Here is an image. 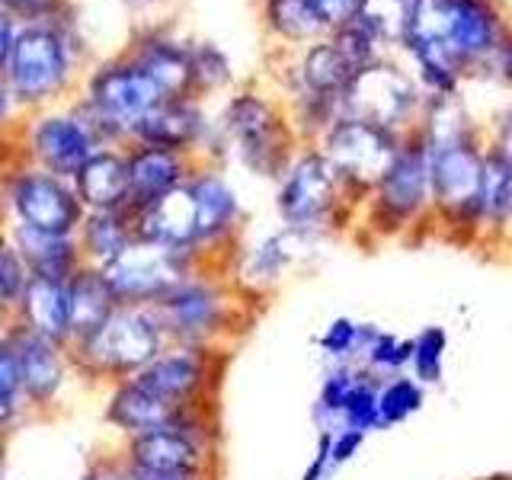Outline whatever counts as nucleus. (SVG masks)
I'll use <instances>...</instances> for the list:
<instances>
[{
    "mask_svg": "<svg viewBox=\"0 0 512 480\" xmlns=\"http://www.w3.org/2000/svg\"><path fill=\"white\" fill-rule=\"evenodd\" d=\"M84 212H128L132 189H128L125 157L116 151H96L71 180Z\"/></svg>",
    "mask_w": 512,
    "mask_h": 480,
    "instance_id": "nucleus-19",
    "label": "nucleus"
},
{
    "mask_svg": "<svg viewBox=\"0 0 512 480\" xmlns=\"http://www.w3.org/2000/svg\"><path fill=\"white\" fill-rule=\"evenodd\" d=\"M132 135L144 148H164V151H186L189 144H196L202 135V116L196 106L183 100H164L144 116Z\"/></svg>",
    "mask_w": 512,
    "mask_h": 480,
    "instance_id": "nucleus-23",
    "label": "nucleus"
},
{
    "mask_svg": "<svg viewBox=\"0 0 512 480\" xmlns=\"http://www.w3.org/2000/svg\"><path fill=\"white\" fill-rule=\"evenodd\" d=\"M362 68L352 61L340 45H317L304 58V80L317 93H343L349 87V80L356 77Z\"/></svg>",
    "mask_w": 512,
    "mask_h": 480,
    "instance_id": "nucleus-30",
    "label": "nucleus"
},
{
    "mask_svg": "<svg viewBox=\"0 0 512 480\" xmlns=\"http://www.w3.org/2000/svg\"><path fill=\"white\" fill-rule=\"evenodd\" d=\"M10 324L68 346V282L29 276L10 314Z\"/></svg>",
    "mask_w": 512,
    "mask_h": 480,
    "instance_id": "nucleus-18",
    "label": "nucleus"
},
{
    "mask_svg": "<svg viewBox=\"0 0 512 480\" xmlns=\"http://www.w3.org/2000/svg\"><path fill=\"white\" fill-rule=\"evenodd\" d=\"M314 16L320 20V26H352L359 20V10H362V0H308Z\"/></svg>",
    "mask_w": 512,
    "mask_h": 480,
    "instance_id": "nucleus-37",
    "label": "nucleus"
},
{
    "mask_svg": "<svg viewBox=\"0 0 512 480\" xmlns=\"http://www.w3.org/2000/svg\"><path fill=\"white\" fill-rule=\"evenodd\" d=\"M416 404H420V391H416L407 378H397L384 391H378V420L397 423V420H404L407 413H413Z\"/></svg>",
    "mask_w": 512,
    "mask_h": 480,
    "instance_id": "nucleus-36",
    "label": "nucleus"
},
{
    "mask_svg": "<svg viewBox=\"0 0 512 480\" xmlns=\"http://www.w3.org/2000/svg\"><path fill=\"white\" fill-rule=\"evenodd\" d=\"M218 352L221 349L167 343L141 372L132 375V381L154 397L170 400V404L202 407L208 388L215 384V368L221 362Z\"/></svg>",
    "mask_w": 512,
    "mask_h": 480,
    "instance_id": "nucleus-6",
    "label": "nucleus"
},
{
    "mask_svg": "<svg viewBox=\"0 0 512 480\" xmlns=\"http://www.w3.org/2000/svg\"><path fill=\"white\" fill-rule=\"evenodd\" d=\"M336 170L324 154H308L288 170L282 192H279V212L292 228H308L327 212L336 199Z\"/></svg>",
    "mask_w": 512,
    "mask_h": 480,
    "instance_id": "nucleus-17",
    "label": "nucleus"
},
{
    "mask_svg": "<svg viewBox=\"0 0 512 480\" xmlns=\"http://www.w3.org/2000/svg\"><path fill=\"white\" fill-rule=\"evenodd\" d=\"M4 439H7V432H0V461H4Z\"/></svg>",
    "mask_w": 512,
    "mask_h": 480,
    "instance_id": "nucleus-49",
    "label": "nucleus"
},
{
    "mask_svg": "<svg viewBox=\"0 0 512 480\" xmlns=\"http://www.w3.org/2000/svg\"><path fill=\"white\" fill-rule=\"evenodd\" d=\"M429 180L442 205H471L480 189V160L461 144L436 148L429 164Z\"/></svg>",
    "mask_w": 512,
    "mask_h": 480,
    "instance_id": "nucleus-25",
    "label": "nucleus"
},
{
    "mask_svg": "<svg viewBox=\"0 0 512 480\" xmlns=\"http://www.w3.org/2000/svg\"><path fill=\"white\" fill-rule=\"evenodd\" d=\"M116 308L119 298L112 295L103 272L96 266H80L68 279V346L93 336Z\"/></svg>",
    "mask_w": 512,
    "mask_h": 480,
    "instance_id": "nucleus-20",
    "label": "nucleus"
},
{
    "mask_svg": "<svg viewBox=\"0 0 512 480\" xmlns=\"http://www.w3.org/2000/svg\"><path fill=\"white\" fill-rule=\"evenodd\" d=\"M477 199L484 212L503 218L512 212V160L509 157H490L480 164V189Z\"/></svg>",
    "mask_w": 512,
    "mask_h": 480,
    "instance_id": "nucleus-31",
    "label": "nucleus"
},
{
    "mask_svg": "<svg viewBox=\"0 0 512 480\" xmlns=\"http://www.w3.org/2000/svg\"><path fill=\"white\" fill-rule=\"evenodd\" d=\"M340 413H343V420H346V429H359V432H365V429L378 426V423H381V420H378V391H375L368 381L359 378V381H356V388H352L349 397L343 400Z\"/></svg>",
    "mask_w": 512,
    "mask_h": 480,
    "instance_id": "nucleus-34",
    "label": "nucleus"
},
{
    "mask_svg": "<svg viewBox=\"0 0 512 480\" xmlns=\"http://www.w3.org/2000/svg\"><path fill=\"white\" fill-rule=\"evenodd\" d=\"M29 148H32V157H36L39 170L61 176V180H74V173L100 151L96 148L93 128L74 116L39 119L32 125Z\"/></svg>",
    "mask_w": 512,
    "mask_h": 480,
    "instance_id": "nucleus-15",
    "label": "nucleus"
},
{
    "mask_svg": "<svg viewBox=\"0 0 512 480\" xmlns=\"http://www.w3.org/2000/svg\"><path fill=\"white\" fill-rule=\"evenodd\" d=\"M7 336H10L13 359H16V375H20L26 410H45L58 404V397L68 388V375L74 368L68 346L52 343L36 333H26L13 324Z\"/></svg>",
    "mask_w": 512,
    "mask_h": 480,
    "instance_id": "nucleus-9",
    "label": "nucleus"
},
{
    "mask_svg": "<svg viewBox=\"0 0 512 480\" xmlns=\"http://www.w3.org/2000/svg\"><path fill=\"white\" fill-rule=\"evenodd\" d=\"M84 480H138V477L122 461V455H100V458L90 461Z\"/></svg>",
    "mask_w": 512,
    "mask_h": 480,
    "instance_id": "nucleus-41",
    "label": "nucleus"
},
{
    "mask_svg": "<svg viewBox=\"0 0 512 480\" xmlns=\"http://www.w3.org/2000/svg\"><path fill=\"white\" fill-rule=\"evenodd\" d=\"M125 167H128V189H132V208L189 180V164L180 151L144 148L141 144L138 151L125 157Z\"/></svg>",
    "mask_w": 512,
    "mask_h": 480,
    "instance_id": "nucleus-24",
    "label": "nucleus"
},
{
    "mask_svg": "<svg viewBox=\"0 0 512 480\" xmlns=\"http://www.w3.org/2000/svg\"><path fill=\"white\" fill-rule=\"evenodd\" d=\"M356 381H359V375L356 372H333L327 381H324V394H320V404H324V410H330V413H340V407H343V400L349 397V391L356 388Z\"/></svg>",
    "mask_w": 512,
    "mask_h": 480,
    "instance_id": "nucleus-40",
    "label": "nucleus"
},
{
    "mask_svg": "<svg viewBox=\"0 0 512 480\" xmlns=\"http://www.w3.org/2000/svg\"><path fill=\"white\" fill-rule=\"evenodd\" d=\"M103 416L125 439L144 436V432H157V429H176V426L205 429L199 407H180V404H170V400H160L151 391L138 388L132 378L112 384Z\"/></svg>",
    "mask_w": 512,
    "mask_h": 480,
    "instance_id": "nucleus-11",
    "label": "nucleus"
},
{
    "mask_svg": "<svg viewBox=\"0 0 512 480\" xmlns=\"http://www.w3.org/2000/svg\"><path fill=\"white\" fill-rule=\"evenodd\" d=\"M362 436L365 432H359V429H346L340 436H333L330 439V464H343L346 458H352V452L362 445Z\"/></svg>",
    "mask_w": 512,
    "mask_h": 480,
    "instance_id": "nucleus-42",
    "label": "nucleus"
},
{
    "mask_svg": "<svg viewBox=\"0 0 512 480\" xmlns=\"http://www.w3.org/2000/svg\"><path fill=\"white\" fill-rule=\"evenodd\" d=\"M224 128L237 141L244 160L260 173L279 170L285 157V132L282 122L276 119L263 100L256 96H237V100L224 112Z\"/></svg>",
    "mask_w": 512,
    "mask_h": 480,
    "instance_id": "nucleus-13",
    "label": "nucleus"
},
{
    "mask_svg": "<svg viewBox=\"0 0 512 480\" xmlns=\"http://www.w3.org/2000/svg\"><path fill=\"white\" fill-rule=\"evenodd\" d=\"M343 103L352 122H365L388 132L410 109L413 90L394 68H362L343 90Z\"/></svg>",
    "mask_w": 512,
    "mask_h": 480,
    "instance_id": "nucleus-14",
    "label": "nucleus"
},
{
    "mask_svg": "<svg viewBox=\"0 0 512 480\" xmlns=\"http://www.w3.org/2000/svg\"><path fill=\"white\" fill-rule=\"evenodd\" d=\"M359 343H362V330L352 324V320H336L324 333V340H320V346H324L330 356H346V352H352Z\"/></svg>",
    "mask_w": 512,
    "mask_h": 480,
    "instance_id": "nucleus-39",
    "label": "nucleus"
},
{
    "mask_svg": "<svg viewBox=\"0 0 512 480\" xmlns=\"http://www.w3.org/2000/svg\"><path fill=\"white\" fill-rule=\"evenodd\" d=\"M23 413H26V400L20 391V375H16L10 336L0 333V432H10Z\"/></svg>",
    "mask_w": 512,
    "mask_h": 480,
    "instance_id": "nucleus-32",
    "label": "nucleus"
},
{
    "mask_svg": "<svg viewBox=\"0 0 512 480\" xmlns=\"http://www.w3.org/2000/svg\"><path fill=\"white\" fill-rule=\"evenodd\" d=\"M7 330H10V311L0 308V333H7Z\"/></svg>",
    "mask_w": 512,
    "mask_h": 480,
    "instance_id": "nucleus-47",
    "label": "nucleus"
},
{
    "mask_svg": "<svg viewBox=\"0 0 512 480\" xmlns=\"http://www.w3.org/2000/svg\"><path fill=\"white\" fill-rule=\"evenodd\" d=\"M167 96L148 71L138 64H122V68H109L93 80L90 103L100 125H109L112 132H132V128L148 116L154 106L164 103Z\"/></svg>",
    "mask_w": 512,
    "mask_h": 480,
    "instance_id": "nucleus-10",
    "label": "nucleus"
},
{
    "mask_svg": "<svg viewBox=\"0 0 512 480\" xmlns=\"http://www.w3.org/2000/svg\"><path fill=\"white\" fill-rule=\"evenodd\" d=\"M324 157L330 160L336 176L356 183H381L397 160V148L384 128L346 119L330 132Z\"/></svg>",
    "mask_w": 512,
    "mask_h": 480,
    "instance_id": "nucleus-12",
    "label": "nucleus"
},
{
    "mask_svg": "<svg viewBox=\"0 0 512 480\" xmlns=\"http://www.w3.org/2000/svg\"><path fill=\"white\" fill-rule=\"evenodd\" d=\"M119 304H157L173 288H180L199 272V253L132 237L128 244L100 266Z\"/></svg>",
    "mask_w": 512,
    "mask_h": 480,
    "instance_id": "nucleus-4",
    "label": "nucleus"
},
{
    "mask_svg": "<svg viewBox=\"0 0 512 480\" xmlns=\"http://www.w3.org/2000/svg\"><path fill=\"white\" fill-rule=\"evenodd\" d=\"M269 20L288 39H308L324 29L308 0H269Z\"/></svg>",
    "mask_w": 512,
    "mask_h": 480,
    "instance_id": "nucleus-33",
    "label": "nucleus"
},
{
    "mask_svg": "<svg viewBox=\"0 0 512 480\" xmlns=\"http://www.w3.org/2000/svg\"><path fill=\"white\" fill-rule=\"evenodd\" d=\"M7 112H10V96H7V90L0 87V122L7 119Z\"/></svg>",
    "mask_w": 512,
    "mask_h": 480,
    "instance_id": "nucleus-46",
    "label": "nucleus"
},
{
    "mask_svg": "<svg viewBox=\"0 0 512 480\" xmlns=\"http://www.w3.org/2000/svg\"><path fill=\"white\" fill-rule=\"evenodd\" d=\"M164 346L167 333L148 304H119L100 330L68 352L80 375L116 384L141 372Z\"/></svg>",
    "mask_w": 512,
    "mask_h": 480,
    "instance_id": "nucleus-1",
    "label": "nucleus"
},
{
    "mask_svg": "<svg viewBox=\"0 0 512 480\" xmlns=\"http://www.w3.org/2000/svg\"><path fill=\"white\" fill-rule=\"evenodd\" d=\"M426 183H429V164L423 151H407L397 154L391 170L384 173L381 186V202L384 208H391L397 215L413 212L416 205L426 196Z\"/></svg>",
    "mask_w": 512,
    "mask_h": 480,
    "instance_id": "nucleus-27",
    "label": "nucleus"
},
{
    "mask_svg": "<svg viewBox=\"0 0 512 480\" xmlns=\"http://www.w3.org/2000/svg\"><path fill=\"white\" fill-rule=\"evenodd\" d=\"M0 480H4V477H0Z\"/></svg>",
    "mask_w": 512,
    "mask_h": 480,
    "instance_id": "nucleus-50",
    "label": "nucleus"
},
{
    "mask_svg": "<svg viewBox=\"0 0 512 480\" xmlns=\"http://www.w3.org/2000/svg\"><path fill=\"white\" fill-rule=\"evenodd\" d=\"M304 231H308V228H288V231H282L276 237L263 240V244L247 256V266H244L247 285L276 282L288 269V263L298 256V250L304 244Z\"/></svg>",
    "mask_w": 512,
    "mask_h": 480,
    "instance_id": "nucleus-29",
    "label": "nucleus"
},
{
    "mask_svg": "<svg viewBox=\"0 0 512 480\" xmlns=\"http://www.w3.org/2000/svg\"><path fill=\"white\" fill-rule=\"evenodd\" d=\"M490 29V13L477 0H416L407 39L426 71L448 74L455 61L484 52Z\"/></svg>",
    "mask_w": 512,
    "mask_h": 480,
    "instance_id": "nucleus-2",
    "label": "nucleus"
},
{
    "mask_svg": "<svg viewBox=\"0 0 512 480\" xmlns=\"http://www.w3.org/2000/svg\"><path fill=\"white\" fill-rule=\"evenodd\" d=\"M7 80L10 90L23 103H42L58 93L68 80V52L52 29L32 26L13 36L7 52Z\"/></svg>",
    "mask_w": 512,
    "mask_h": 480,
    "instance_id": "nucleus-8",
    "label": "nucleus"
},
{
    "mask_svg": "<svg viewBox=\"0 0 512 480\" xmlns=\"http://www.w3.org/2000/svg\"><path fill=\"white\" fill-rule=\"evenodd\" d=\"M7 202L16 224L55 237H74L87 215L74 186L39 167L13 176L7 186Z\"/></svg>",
    "mask_w": 512,
    "mask_h": 480,
    "instance_id": "nucleus-5",
    "label": "nucleus"
},
{
    "mask_svg": "<svg viewBox=\"0 0 512 480\" xmlns=\"http://www.w3.org/2000/svg\"><path fill=\"white\" fill-rule=\"evenodd\" d=\"M138 480H208V477H157V474H135Z\"/></svg>",
    "mask_w": 512,
    "mask_h": 480,
    "instance_id": "nucleus-45",
    "label": "nucleus"
},
{
    "mask_svg": "<svg viewBox=\"0 0 512 480\" xmlns=\"http://www.w3.org/2000/svg\"><path fill=\"white\" fill-rule=\"evenodd\" d=\"M135 237L128 212H87L74 234L84 266H106Z\"/></svg>",
    "mask_w": 512,
    "mask_h": 480,
    "instance_id": "nucleus-26",
    "label": "nucleus"
},
{
    "mask_svg": "<svg viewBox=\"0 0 512 480\" xmlns=\"http://www.w3.org/2000/svg\"><path fill=\"white\" fill-rule=\"evenodd\" d=\"M122 461L135 474L208 477V471H212V442H208V429H157L125 439Z\"/></svg>",
    "mask_w": 512,
    "mask_h": 480,
    "instance_id": "nucleus-7",
    "label": "nucleus"
},
{
    "mask_svg": "<svg viewBox=\"0 0 512 480\" xmlns=\"http://www.w3.org/2000/svg\"><path fill=\"white\" fill-rule=\"evenodd\" d=\"M506 148H509V160H512V122H509V132H506Z\"/></svg>",
    "mask_w": 512,
    "mask_h": 480,
    "instance_id": "nucleus-48",
    "label": "nucleus"
},
{
    "mask_svg": "<svg viewBox=\"0 0 512 480\" xmlns=\"http://www.w3.org/2000/svg\"><path fill=\"white\" fill-rule=\"evenodd\" d=\"M167 343L221 349L237 324V301L231 298V285L218 279H205L196 272L189 282L173 288L157 304H151Z\"/></svg>",
    "mask_w": 512,
    "mask_h": 480,
    "instance_id": "nucleus-3",
    "label": "nucleus"
},
{
    "mask_svg": "<svg viewBox=\"0 0 512 480\" xmlns=\"http://www.w3.org/2000/svg\"><path fill=\"white\" fill-rule=\"evenodd\" d=\"M26 279L29 276H26L20 256H16V250L10 244V237H0V308H7L13 314Z\"/></svg>",
    "mask_w": 512,
    "mask_h": 480,
    "instance_id": "nucleus-35",
    "label": "nucleus"
},
{
    "mask_svg": "<svg viewBox=\"0 0 512 480\" xmlns=\"http://www.w3.org/2000/svg\"><path fill=\"white\" fill-rule=\"evenodd\" d=\"M138 68L148 71V77L164 90L167 100H180V93H186L196 80V68L192 58H186L180 48H173L167 42H148L138 58Z\"/></svg>",
    "mask_w": 512,
    "mask_h": 480,
    "instance_id": "nucleus-28",
    "label": "nucleus"
},
{
    "mask_svg": "<svg viewBox=\"0 0 512 480\" xmlns=\"http://www.w3.org/2000/svg\"><path fill=\"white\" fill-rule=\"evenodd\" d=\"M128 215H132L135 237L199 253L196 202H192L189 183H180V186L160 192V196H154L148 202L128 208Z\"/></svg>",
    "mask_w": 512,
    "mask_h": 480,
    "instance_id": "nucleus-16",
    "label": "nucleus"
},
{
    "mask_svg": "<svg viewBox=\"0 0 512 480\" xmlns=\"http://www.w3.org/2000/svg\"><path fill=\"white\" fill-rule=\"evenodd\" d=\"M189 192L196 202V231H199V253L228 237L237 224V196L234 189L221 180L218 173H189Z\"/></svg>",
    "mask_w": 512,
    "mask_h": 480,
    "instance_id": "nucleus-22",
    "label": "nucleus"
},
{
    "mask_svg": "<svg viewBox=\"0 0 512 480\" xmlns=\"http://www.w3.org/2000/svg\"><path fill=\"white\" fill-rule=\"evenodd\" d=\"M10 42H13V26L7 20V13L0 10V64L7 61V52H10Z\"/></svg>",
    "mask_w": 512,
    "mask_h": 480,
    "instance_id": "nucleus-44",
    "label": "nucleus"
},
{
    "mask_svg": "<svg viewBox=\"0 0 512 480\" xmlns=\"http://www.w3.org/2000/svg\"><path fill=\"white\" fill-rule=\"evenodd\" d=\"M0 7L16 16H42L52 7V0H0Z\"/></svg>",
    "mask_w": 512,
    "mask_h": 480,
    "instance_id": "nucleus-43",
    "label": "nucleus"
},
{
    "mask_svg": "<svg viewBox=\"0 0 512 480\" xmlns=\"http://www.w3.org/2000/svg\"><path fill=\"white\" fill-rule=\"evenodd\" d=\"M439 349H442V333L439 330H429V333H423L420 343H413V362H416V372H420V378L432 381L439 375Z\"/></svg>",
    "mask_w": 512,
    "mask_h": 480,
    "instance_id": "nucleus-38",
    "label": "nucleus"
},
{
    "mask_svg": "<svg viewBox=\"0 0 512 480\" xmlns=\"http://www.w3.org/2000/svg\"><path fill=\"white\" fill-rule=\"evenodd\" d=\"M10 244H13L16 256H20L26 276L68 282L74 272L84 266L74 237H55V234L23 228V224H13Z\"/></svg>",
    "mask_w": 512,
    "mask_h": 480,
    "instance_id": "nucleus-21",
    "label": "nucleus"
}]
</instances>
